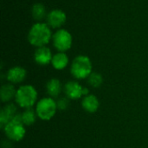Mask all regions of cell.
<instances>
[{
    "label": "cell",
    "instance_id": "30bf717a",
    "mask_svg": "<svg viewBox=\"0 0 148 148\" xmlns=\"http://www.w3.org/2000/svg\"><path fill=\"white\" fill-rule=\"evenodd\" d=\"M83 88L76 82H69L65 85V93L71 100H76L82 97Z\"/></svg>",
    "mask_w": 148,
    "mask_h": 148
},
{
    "label": "cell",
    "instance_id": "8fae6325",
    "mask_svg": "<svg viewBox=\"0 0 148 148\" xmlns=\"http://www.w3.org/2000/svg\"><path fill=\"white\" fill-rule=\"evenodd\" d=\"M16 108L13 104L7 105L4 107L1 113H0V124L1 127H4L6 124H8L10 121L13 120V118L16 116Z\"/></svg>",
    "mask_w": 148,
    "mask_h": 148
},
{
    "label": "cell",
    "instance_id": "2e32d148",
    "mask_svg": "<svg viewBox=\"0 0 148 148\" xmlns=\"http://www.w3.org/2000/svg\"><path fill=\"white\" fill-rule=\"evenodd\" d=\"M16 91L11 84H6L3 85L1 88L0 95H1V99L3 101H10L14 96H16Z\"/></svg>",
    "mask_w": 148,
    "mask_h": 148
},
{
    "label": "cell",
    "instance_id": "ffe728a7",
    "mask_svg": "<svg viewBox=\"0 0 148 148\" xmlns=\"http://www.w3.org/2000/svg\"><path fill=\"white\" fill-rule=\"evenodd\" d=\"M88 94V89L86 88H83V89H82V95H86Z\"/></svg>",
    "mask_w": 148,
    "mask_h": 148
},
{
    "label": "cell",
    "instance_id": "277c9868",
    "mask_svg": "<svg viewBox=\"0 0 148 148\" xmlns=\"http://www.w3.org/2000/svg\"><path fill=\"white\" fill-rule=\"evenodd\" d=\"M3 130L10 140L14 141L21 140L25 134V129L22 121V115L16 114L13 120L3 127Z\"/></svg>",
    "mask_w": 148,
    "mask_h": 148
},
{
    "label": "cell",
    "instance_id": "5b68a950",
    "mask_svg": "<svg viewBox=\"0 0 148 148\" xmlns=\"http://www.w3.org/2000/svg\"><path fill=\"white\" fill-rule=\"evenodd\" d=\"M53 45L59 52L69 50L73 43V37L69 31L65 29H59L53 34Z\"/></svg>",
    "mask_w": 148,
    "mask_h": 148
},
{
    "label": "cell",
    "instance_id": "52a82bcc",
    "mask_svg": "<svg viewBox=\"0 0 148 148\" xmlns=\"http://www.w3.org/2000/svg\"><path fill=\"white\" fill-rule=\"evenodd\" d=\"M48 25L52 29H61L66 21H67V15L66 13L59 9L52 10L46 17Z\"/></svg>",
    "mask_w": 148,
    "mask_h": 148
},
{
    "label": "cell",
    "instance_id": "e0dca14e",
    "mask_svg": "<svg viewBox=\"0 0 148 148\" xmlns=\"http://www.w3.org/2000/svg\"><path fill=\"white\" fill-rule=\"evenodd\" d=\"M22 121H23V123L24 125H27V126L32 125L36 121V114H35V112L32 109L28 108L22 114Z\"/></svg>",
    "mask_w": 148,
    "mask_h": 148
},
{
    "label": "cell",
    "instance_id": "7a4b0ae2",
    "mask_svg": "<svg viewBox=\"0 0 148 148\" xmlns=\"http://www.w3.org/2000/svg\"><path fill=\"white\" fill-rule=\"evenodd\" d=\"M71 73L76 79H85L92 74V62L87 56H76L71 64Z\"/></svg>",
    "mask_w": 148,
    "mask_h": 148
},
{
    "label": "cell",
    "instance_id": "6da1fadb",
    "mask_svg": "<svg viewBox=\"0 0 148 148\" xmlns=\"http://www.w3.org/2000/svg\"><path fill=\"white\" fill-rule=\"evenodd\" d=\"M53 34L47 23L36 22L34 23L28 33L29 42L36 48L46 46L52 39Z\"/></svg>",
    "mask_w": 148,
    "mask_h": 148
},
{
    "label": "cell",
    "instance_id": "4fadbf2b",
    "mask_svg": "<svg viewBox=\"0 0 148 148\" xmlns=\"http://www.w3.org/2000/svg\"><path fill=\"white\" fill-rule=\"evenodd\" d=\"M31 15H32L33 19L36 20V22H42V20H43L48 16L45 6L40 3H36L32 5Z\"/></svg>",
    "mask_w": 148,
    "mask_h": 148
},
{
    "label": "cell",
    "instance_id": "7c38bea8",
    "mask_svg": "<svg viewBox=\"0 0 148 148\" xmlns=\"http://www.w3.org/2000/svg\"><path fill=\"white\" fill-rule=\"evenodd\" d=\"M52 66L58 70H62L65 69L69 64V57L65 52H58L53 56L51 61Z\"/></svg>",
    "mask_w": 148,
    "mask_h": 148
},
{
    "label": "cell",
    "instance_id": "d6986e66",
    "mask_svg": "<svg viewBox=\"0 0 148 148\" xmlns=\"http://www.w3.org/2000/svg\"><path fill=\"white\" fill-rule=\"evenodd\" d=\"M56 105L59 109H66L69 106V100L66 98H62L57 101Z\"/></svg>",
    "mask_w": 148,
    "mask_h": 148
},
{
    "label": "cell",
    "instance_id": "ac0fdd59",
    "mask_svg": "<svg viewBox=\"0 0 148 148\" xmlns=\"http://www.w3.org/2000/svg\"><path fill=\"white\" fill-rule=\"evenodd\" d=\"M88 83L94 87V88H98L101 86L102 83V77L100 74L98 73H92L88 76Z\"/></svg>",
    "mask_w": 148,
    "mask_h": 148
},
{
    "label": "cell",
    "instance_id": "5bb4252c",
    "mask_svg": "<svg viewBox=\"0 0 148 148\" xmlns=\"http://www.w3.org/2000/svg\"><path fill=\"white\" fill-rule=\"evenodd\" d=\"M82 107L86 111L95 113L99 108V101L95 95H88L82 101Z\"/></svg>",
    "mask_w": 148,
    "mask_h": 148
},
{
    "label": "cell",
    "instance_id": "9c48e42d",
    "mask_svg": "<svg viewBox=\"0 0 148 148\" xmlns=\"http://www.w3.org/2000/svg\"><path fill=\"white\" fill-rule=\"evenodd\" d=\"M26 77V70L19 66H16L9 69L7 73V80L12 83H19Z\"/></svg>",
    "mask_w": 148,
    "mask_h": 148
},
{
    "label": "cell",
    "instance_id": "3957f363",
    "mask_svg": "<svg viewBox=\"0 0 148 148\" xmlns=\"http://www.w3.org/2000/svg\"><path fill=\"white\" fill-rule=\"evenodd\" d=\"M15 98L16 103L20 107L29 108L35 104L37 98V93L34 87L24 85L17 89Z\"/></svg>",
    "mask_w": 148,
    "mask_h": 148
},
{
    "label": "cell",
    "instance_id": "9a60e30c",
    "mask_svg": "<svg viewBox=\"0 0 148 148\" xmlns=\"http://www.w3.org/2000/svg\"><path fill=\"white\" fill-rule=\"evenodd\" d=\"M62 90V85L59 80L51 79L47 83V92L49 95L53 97H56L60 95Z\"/></svg>",
    "mask_w": 148,
    "mask_h": 148
},
{
    "label": "cell",
    "instance_id": "8992f818",
    "mask_svg": "<svg viewBox=\"0 0 148 148\" xmlns=\"http://www.w3.org/2000/svg\"><path fill=\"white\" fill-rule=\"evenodd\" d=\"M57 105L51 98L42 99L36 106V114L43 121L50 120L56 114Z\"/></svg>",
    "mask_w": 148,
    "mask_h": 148
},
{
    "label": "cell",
    "instance_id": "ba28073f",
    "mask_svg": "<svg viewBox=\"0 0 148 148\" xmlns=\"http://www.w3.org/2000/svg\"><path fill=\"white\" fill-rule=\"evenodd\" d=\"M52 58H53V56H52L51 50L46 46L37 48L34 54L35 62L37 64L42 65V66L47 65L49 62H51Z\"/></svg>",
    "mask_w": 148,
    "mask_h": 148
}]
</instances>
